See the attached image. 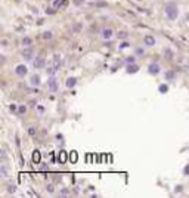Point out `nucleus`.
<instances>
[{"label":"nucleus","mask_w":189,"mask_h":198,"mask_svg":"<svg viewBox=\"0 0 189 198\" xmlns=\"http://www.w3.org/2000/svg\"><path fill=\"white\" fill-rule=\"evenodd\" d=\"M126 61H127V64H134V56H128Z\"/></svg>","instance_id":"20"},{"label":"nucleus","mask_w":189,"mask_h":198,"mask_svg":"<svg viewBox=\"0 0 189 198\" xmlns=\"http://www.w3.org/2000/svg\"><path fill=\"white\" fill-rule=\"evenodd\" d=\"M164 10H166V15H167V18H168V19H172V21L177 19V16H179V9H177V6L174 4L173 2L167 3Z\"/></svg>","instance_id":"1"},{"label":"nucleus","mask_w":189,"mask_h":198,"mask_svg":"<svg viewBox=\"0 0 189 198\" xmlns=\"http://www.w3.org/2000/svg\"><path fill=\"white\" fill-rule=\"evenodd\" d=\"M30 83H31L32 86H40V83H42V80H40V76H38V74H34V76H31Z\"/></svg>","instance_id":"8"},{"label":"nucleus","mask_w":189,"mask_h":198,"mask_svg":"<svg viewBox=\"0 0 189 198\" xmlns=\"http://www.w3.org/2000/svg\"><path fill=\"white\" fill-rule=\"evenodd\" d=\"M143 42H145L146 46H154V44H155V38H154L152 36H145Z\"/></svg>","instance_id":"9"},{"label":"nucleus","mask_w":189,"mask_h":198,"mask_svg":"<svg viewBox=\"0 0 189 198\" xmlns=\"http://www.w3.org/2000/svg\"><path fill=\"white\" fill-rule=\"evenodd\" d=\"M32 163H36V164L40 163V152L38 151H34L32 152Z\"/></svg>","instance_id":"11"},{"label":"nucleus","mask_w":189,"mask_h":198,"mask_svg":"<svg viewBox=\"0 0 189 198\" xmlns=\"http://www.w3.org/2000/svg\"><path fill=\"white\" fill-rule=\"evenodd\" d=\"M47 89H49V90H52V92H56V90H58V82H56L55 76H53V77H50V78L47 80Z\"/></svg>","instance_id":"4"},{"label":"nucleus","mask_w":189,"mask_h":198,"mask_svg":"<svg viewBox=\"0 0 189 198\" xmlns=\"http://www.w3.org/2000/svg\"><path fill=\"white\" fill-rule=\"evenodd\" d=\"M117 36H118V38H120V40H124V38H127V36H128V34H127V31H118Z\"/></svg>","instance_id":"15"},{"label":"nucleus","mask_w":189,"mask_h":198,"mask_svg":"<svg viewBox=\"0 0 189 198\" xmlns=\"http://www.w3.org/2000/svg\"><path fill=\"white\" fill-rule=\"evenodd\" d=\"M47 191H49V192H53V186H52V185H47Z\"/></svg>","instance_id":"26"},{"label":"nucleus","mask_w":189,"mask_h":198,"mask_svg":"<svg viewBox=\"0 0 189 198\" xmlns=\"http://www.w3.org/2000/svg\"><path fill=\"white\" fill-rule=\"evenodd\" d=\"M18 108H19V110H18V111H19V112H21V114H22V112H25V111H27V106H25V105H21V106H18Z\"/></svg>","instance_id":"19"},{"label":"nucleus","mask_w":189,"mask_h":198,"mask_svg":"<svg viewBox=\"0 0 189 198\" xmlns=\"http://www.w3.org/2000/svg\"><path fill=\"white\" fill-rule=\"evenodd\" d=\"M185 173H186V174H188V173H189V166H188V168L185 170Z\"/></svg>","instance_id":"29"},{"label":"nucleus","mask_w":189,"mask_h":198,"mask_svg":"<svg viewBox=\"0 0 189 198\" xmlns=\"http://www.w3.org/2000/svg\"><path fill=\"white\" fill-rule=\"evenodd\" d=\"M15 189H16L15 185H14V186H9V192H15Z\"/></svg>","instance_id":"25"},{"label":"nucleus","mask_w":189,"mask_h":198,"mask_svg":"<svg viewBox=\"0 0 189 198\" xmlns=\"http://www.w3.org/2000/svg\"><path fill=\"white\" fill-rule=\"evenodd\" d=\"M22 56H24L25 61H32L34 59V52H32V49L27 48V49L22 50Z\"/></svg>","instance_id":"5"},{"label":"nucleus","mask_w":189,"mask_h":198,"mask_svg":"<svg viewBox=\"0 0 189 198\" xmlns=\"http://www.w3.org/2000/svg\"><path fill=\"white\" fill-rule=\"evenodd\" d=\"M27 72H28V70H27V66L24 65V64H19V65L15 66V74L18 77H24Z\"/></svg>","instance_id":"3"},{"label":"nucleus","mask_w":189,"mask_h":198,"mask_svg":"<svg viewBox=\"0 0 189 198\" xmlns=\"http://www.w3.org/2000/svg\"><path fill=\"white\" fill-rule=\"evenodd\" d=\"M56 9L53 8V9H46V14H49V15H53V12H55Z\"/></svg>","instance_id":"23"},{"label":"nucleus","mask_w":189,"mask_h":198,"mask_svg":"<svg viewBox=\"0 0 189 198\" xmlns=\"http://www.w3.org/2000/svg\"><path fill=\"white\" fill-rule=\"evenodd\" d=\"M44 65H46V61H44L43 58H36V59H32V66H34L36 70H40V68H43Z\"/></svg>","instance_id":"6"},{"label":"nucleus","mask_w":189,"mask_h":198,"mask_svg":"<svg viewBox=\"0 0 189 198\" xmlns=\"http://www.w3.org/2000/svg\"><path fill=\"white\" fill-rule=\"evenodd\" d=\"M10 111H16V105H10Z\"/></svg>","instance_id":"28"},{"label":"nucleus","mask_w":189,"mask_h":198,"mask_svg":"<svg viewBox=\"0 0 189 198\" xmlns=\"http://www.w3.org/2000/svg\"><path fill=\"white\" fill-rule=\"evenodd\" d=\"M52 37H53V33L52 31H44V33L42 34V38L43 40H50Z\"/></svg>","instance_id":"13"},{"label":"nucleus","mask_w":189,"mask_h":198,"mask_svg":"<svg viewBox=\"0 0 189 198\" xmlns=\"http://www.w3.org/2000/svg\"><path fill=\"white\" fill-rule=\"evenodd\" d=\"M148 72L157 76L158 72H160V65H158V64H149V66H148Z\"/></svg>","instance_id":"7"},{"label":"nucleus","mask_w":189,"mask_h":198,"mask_svg":"<svg viewBox=\"0 0 189 198\" xmlns=\"http://www.w3.org/2000/svg\"><path fill=\"white\" fill-rule=\"evenodd\" d=\"M6 174H8V167L3 164L2 166V173H0V176H2V178H6Z\"/></svg>","instance_id":"16"},{"label":"nucleus","mask_w":189,"mask_h":198,"mask_svg":"<svg viewBox=\"0 0 189 198\" xmlns=\"http://www.w3.org/2000/svg\"><path fill=\"white\" fill-rule=\"evenodd\" d=\"M37 108H38V112H40V114H42V112H43V111H44V110H43V106H42V105H38V106H37Z\"/></svg>","instance_id":"27"},{"label":"nucleus","mask_w":189,"mask_h":198,"mask_svg":"<svg viewBox=\"0 0 189 198\" xmlns=\"http://www.w3.org/2000/svg\"><path fill=\"white\" fill-rule=\"evenodd\" d=\"M167 90H168L167 86H160V92H161V93H164V92H167Z\"/></svg>","instance_id":"21"},{"label":"nucleus","mask_w":189,"mask_h":198,"mask_svg":"<svg viewBox=\"0 0 189 198\" xmlns=\"http://www.w3.org/2000/svg\"><path fill=\"white\" fill-rule=\"evenodd\" d=\"M166 78H167V80H172V78H174V71H168V72L166 74Z\"/></svg>","instance_id":"18"},{"label":"nucleus","mask_w":189,"mask_h":198,"mask_svg":"<svg viewBox=\"0 0 189 198\" xmlns=\"http://www.w3.org/2000/svg\"><path fill=\"white\" fill-rule=\"evenodd\" d=\"M53 2H55V3H53V8H55V9H58L61 4H64V2H65V0H53Z\"/></svg>","instance_id":"17"},{"label":"nucleus","mask_w":189,"mask_h":198,"mask_svg":"<svg viewBox=\"0 0 189 198\" xmlns=\"http://www.w3.org/2000/svg\"><path fill=\"white\" fill-rule=\"evenodd\" d=\"M136 53H138V55H143V53H145V50L142 49V48H138V49H136Z\"/></svg>","instance_id":"22"},{"label":"nucleus","mask_w":189,"mask_h":198,"mask_svg":"<svg viewBox=\"0 0 189 198\" xmlns=\"http://www.w3.org/2000/svg\"><path fill=\"white\" fill-rule=\"evenodd\" d=\"M114 37V31H112V28L110 27H104L102 30H100V38H104V40H111Z\"/></svg>","instance_id":"2"},{"label":"nucleus","mask_w":189,"mask_h":198,"mask_svg":"<svg viewBox=\"0 0 189 198\" xmlns=\"http://www.w3.org/2000/svg\"><path fill=\"white\" fill-rule=\"evenodd\" d=\"M28 133H30V134H34V133H36V129H34V127H28Z\"/></svg>","instance_id":"24"},{"label":"nucleus","mask_w":189,"mask_h":198,"mask_svg":"<svg viewBox=\"0 0 189 198\" xmlns=\"http://www.w3.org/2000/svg\"><path fill=\"white\" fill-rule=\"evenodd\" d=\"M31 43H32L31 37H24V38H22V44H24V46H30Z\"/></svg>","instance_id":"14"},{"label":"nucleus","mask_w":189,"mask_h":198,"mask_svg":"<svg viewBox=\"0 0 189 198\" xmlns=\"http://www.w3.org/2000/svg\"><path fill=\"white\" fill-rule=\"evenodd\" d=\"M76 83H77V78H76V77H70V78H66L65 86L71 89V87H74V86H76Z\"/></svg>","instance_id":"10"},{"label":"nucleus","mask_w":189,"mask_h":198,"mask_svg":"<svg viewBox=\"0 0 189 198\" xmlns=\"http://www.w3.org/2000/svg\"><path fill=\"white\" fill-rule=\"evenodd\" d=\"M138 70H139V66L134 65V64H130V65L127 66V72H130V74H134Z\"/></svg>","instance_id":"12"}]
</instances>
